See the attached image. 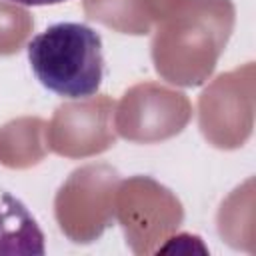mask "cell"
<instances>
[{"label": "cell", "instance_id": "6da1fadb", "mask_svg": "<svg viewBox=\"0 0 256 256\" xmlns=\"http://www.w3.org/2000/svg\"><path fill=\"white\" fill-rule=\"evenodd\" d=\"M36 80L50 92L80 100L100 90L104 56L100 34L80 22H58L36 34L28 46Z\"/></svg>", "mask_w": 256, "mask_h": 256}, {"label": "cell", "instance_id": "7a4b0ae2", "mask_svg": "<svg viewBox=\"0 0 256 256\" xmlns=\"http://www.w3.org/2000/svg\"><path fill=\"white\" fill-rule=\"evenodd\" d=\"M44 234L28 208L0 188V256H42Z\"/></svg>", "mask_w": 256, "mask_h": 256}, {"label": "cell", "instance_id": "3957f363", "mask_svg": "<svg viewBox=\"0 0 256 256\" xmlns=\"http://www.w3.org/2000/svg\"><path fill=\"white\" fill-rule=\"evenodd\" d=\"M12 2L22 6H48V4H60L64 0H12Z\"/></svg>", "mask_w": 256, "mask_h": 256}]
</instances>
